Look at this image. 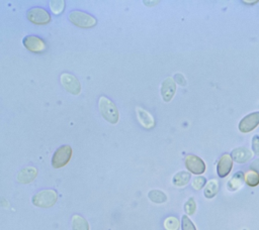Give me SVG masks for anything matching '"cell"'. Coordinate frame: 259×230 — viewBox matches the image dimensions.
<instances>
[{
  "instance_id": "1",
  "label": "cell",
  "mask_w": 259,
  "mask_h": 230,
  "mask_svg": "<svg viewBox=\"0 0 259 230\" xmlns=\"http://www.w3.org/2000/svg\"><path fill=\"white\" fill-rule=\"evenodd\" d=\"M98 106H99L101 115L107 122L111 124H115L118 122V118H119L118 110L115 104L111 100H109L104 96H101L98 100Z\"/></svg>"
},
{
  "instance_id": "2",
  "label": "cell",
  "mask_w": 259,
  "mask_h": 230,
  "mask_svg": "<svg viewBox=\"0 0 259 230\" xmlns=\"http://www.w3.org/2000/svg\"><path fill=\"white\" fill-rule=\"evenodd\" d=\"M58 199V194L55 190H42L33 195L31 202L34 206L39 208L53 207Z\"/></svg>"
},
{
  "instance_id": "3",
  "label": "cell",
  "mask_w": 259,
  "mask_h": 230,
  "mask_svg": "<svg viewBox=\"0 0 259 230\" xmlns=\"http://www.w3.org/2000/svg\"><path fill=\"white\" fill-rule=\"evenodd\" d=\"M69 17V20L75 24L76 26L78 27H81V28H91L93 26L96 25V19L88 14V13H85L83 11H80V10H73L69 13L68 15Z\"/></svg>"
},
{
  "instance_id": "4",
  "label": "cell",
  "mask_w": 259,
  "mask_h": 230,
  "mask_svg": "<svg viewBox=\"0 0 259 230\" xmlns=\"http://www.w3.org/2000/svg\"><path fill=\"white\" fill-rule=\"evenodd\" d=\"M72 148L70 145L60 146L53 154L52 165L55 168H61L65 166L71 159Z\"/></svg>"
},
{
  "instance_id": "5",
  "label": "cell",
  "mask_w": 259,
  "mask_h": 230,
  "mask_svg": "<svg viewBox=\"0 0 259 230\" xmlns=\"http://www.w3.org/2000/svg\"><path fill=\"white\" fill-rule=\"evenodd\" d=\"M27 19L36 25H45L51 21L50 13L40 7H33L29 9L26 13Z\"/></svg>"
},
{
  "instance_id": "6",
  "label": "cell",
  "mask_w": 259,
  "mask_h": 230,
  "mask_svg": "<svg viewBox=\"0 0 259 230\" xmlns=\"http://www.w3.org/2000/svg\"><path fill=\"white\" fill-rule=\"evenodd\" d=\"M61 83L63 85V87L65 88L66 91H68L69 93L73 94V95H78L81 92V85L80 82L78 81V79L68 73H64L61 75L60 77Z\"/></svg>"
},
{
  "instance_id": "7",
  "label": "cell",
  "mask_w": 259,
  "mask_h": 230,
  "mask_svg": "<svg viewBox=\"0 0 259 230\" xmlns=\"http://www.w3.org/2000/svg\"><path fill=\"white\" fill-rule=\"evenodd\" d=\"M185 166L190 172L194 175H201L205 170L204 161L194 154H187L185 156Z\"/></svg>"
},
{
  "instance_id": "8",
  "label": "cell",
  "mask_w": 259,
  "mask_h": 230,
  "mask_svg": "<svg viewBox=\"0 0 259 230\" xmlns=\"http://www.w3.org/2000/svg\"><path fill=\"white\" fill-rule=\"evenodd\" d=\"M22 43L26 49L32 52H44L47 48L45 41L35 35H26L23 38Z\"/></svg>"
},
{
  "instance_id": "9",
  "label": "cell",
  "mask_w": 259,
  "mask_h": 230,
  "mask_svg": "<svg viewBox=\"0 0 259 230\" xmlns=\"http://www.w3.org/2000/svg\"><path fill=\"white\" fill-rule=\"evenodd\" d=\"M259 125V111L248 114L239 123V130L243 133H248Z\"/></svg>"
},
{
  "instance_id": "10",
  "label": "cell",
  "mask_w": 259,
  "mask_h": 230,
  "mask_svg": "<svg viewBox=\"0 0 259 230\" xmlns=\"http://www.w3.org/2000/svg\"><path fill=\"white\" fill-rule=\"evenodd\" d=\"M233 167V158L230 154L225 153L223 154L219 161H218V165H217V172L219 175V177L221 178H225L227 177L231 169Z\"/></svg>"
},
{
  "instance_id": "11",
  "label": "cell",
  "mask_w": 259,
  "mask_h": 230,
  "mask_svg": "<svg viewBox=\"0 0 259 230\" xmlns=\"http://www.w3.org/2000/svg\"><path fill=\"white\" fill-rule=\"evenodd\" d=\"M175 92H176V84L174 79L166 78L161 86V95L163 100L165 102L171 101Z\"/></svg>"
},
{
  "instance_id": "12",
  "label": "cell",
  "mask_w": 259,
  "mask_h": 230,
  "mask_svg": "<svg viewBox=\"0 0 259 230\" xmlns=\"http://www.w3.org/2000/svg\"><path fill=\"white\" fill-rule=\"evenodd\" d=\"M232 158L238 163H245L253 157V152L247 147H238L232 151Z\"/></svg>"
},
{
  "instance_id": "13",
  "label": "cell",
  "mask_w": 259,
  "mask_h": 230,
  "mask_svg": "<svg viewBox=\"0 0 259 230\" xmlns=\"http://www.w3.org/2000/svg\"><path fill=\"white\" fill-rule=\"evenodd\" d=\"M37 176V169L33 166H27L22 168L17 175V181L21 184L31 183Z\"/></svg>"
},
{
  "instance_id": "14",
  "label": "cell",
  "mask_w": 259,
  "mask_h": 230,
  "mask_svg": "<svg viewBox=\"0 0 259 230\" xmlns=\"http://www.w3.org/2000/svg\"><path fill=\"white\" fill-rule=\"evenodd\" d=\"M137 111V116H138V119L140 121V123L147 129H151L155 126V120L153 118V116L147 112L146 110L140 108V107H137L136 109Z\"/></svg>"
},
{
  "instance_id": "15",
  "label": "cell",
  "mask_w": 259,
  "mask_h": 230,
  "mask_svg": "<svg viewBox=\"0 0 259 230\" xmlns=\"http://www.w3.org/2000/svg\"><path fill=\"white\" fill-rule=\"evenodd\" d=\"M72 230H89V224L84 217L75 214L72 217Z\"/></svg>"
},
{
  "instance_id": "16",
  "label": "cell",
  "mask_w": 259,
  "mask_h": 230,
  "mask_svg": "<svg viewBox=\"0 0 259 230\" xmlns=\"http://www.w3.org/2000/svg\"><path fill=\"white\" fill-rule=\"evenodd\" d=\"M219 183L215 179H212L210 180L209 182H207V184L205 185V188H204V196L207 198V199H210V198H213L218 192H219Z\"/></svg>"
},
{
  "instance_id": "17",
  "label": "cell",
  "mask_w": 259,
  "mask_h": 230,
  "mask_svg": "<svg viewBox=\"0 0 259 230\" xmlns=\"http://www.w3.org/2000/svg\"><path fill=\"white\" fill-rule=\"evenodd\" d=\"M190 181V174L187 171H179L173 177V184L176 187H184Z\"/></svg>"
},
{
  "instance_id": "18",
  "label": "cell",
  "mask_w": 259,
  "mask_h": 230,
  "mask_svg": "<svg viewBox=\"0 0 259 230\" xmlns=\"http://www.w3.org/2000/svg\"><path fill=\"white\" fill-rule=\"evenodd\" d=\"M148 197L152 202L157 203V204H162L167 201V196L165 195L164 192H162L160 190H151L148 193Z\"/></svg>"
},
{
  "instance_id": "19",
  "label": "cell",
  "mask_w": 259,
  "mask_h": 230,
  "mask_svg": "<svg viewBox=\"0 0 259 230\" xmlns=\"http://www.w3.org/2000/svg\"><path fill=\"white\" fill-rule=\"evenodd\" d=\"M243 180H244V175L242 172H237L230 181L228 184L229 190L230 191H236L239 188H241L242 184H243Z\"/></svg>"
},
{
  "instance_id": "20",
  "label": "cell",
  "mask_w": 259,
  "mask_h": 230,
  "mask_svg": "<svg viewBox=\"0 0 259 230\" xmlns=\"http://www.w3.org/2000/svg\"><path fill=\"white\" fill-rule=\"evenodd\" d=\"M244 181L250 187H256L259 185V174L254 170H248L244 174Z\"/></svg>"
},
{
  "instance_id": "21",
  "label": "cell",
  "mask_w": 259,
  "mask_h": 230,
  "mask_svg": "<svg viewBox=\"0 0 259 230\" xmlns=\"http://www.w3.org/2000/svg\"><path fill=\"white\" fill-rule=\"evenodd\" d=\"M50 8L54 14H60L65 8V1L63 0H53L50 1Z\"/></svg>"
},
{
  "instance_id": "22",
  "label": "cell",
  "mask_w": 259,
  "mask_h": 230,
  "mask_svg": "<svg viewBox=\"0 0 259 230\" xmlns=\"http://www.w3.org/2000/svg\"><path fill=\"white\" fill-rule=\"evenodd\" d=\"M179 226H180L179 220L175 217H168L164 221V227L166 228V230H178Z\"/></svg>"
},
{
  "instance_id": "23",
  "label": "cell",
  "mask_w": 259,
  "mask_h": 230,
  "mask_svg": "<svg viewBox=\"0 0 259 230\" xmlns=\"http://www.w3.org/2000/svg\"><path fill=\"white\" fill-rule=\"evenodd\" d=\"M196 210V204L193 198H189L184 205V211L187 215H193Z\"/></svg>"
},
{
  "instance_id": "24",
  "label": "cell",
  "mask_w": 259,
  "mask_h": 230,
  "mask_svg": "<svg viewBox=\"0 0 259 230\" xmlns=\"http://www.w3.org/2000/svg\"><path fill=\"white\" fill-rule=\"evenodd\" d=\"M181 228H182V230H196L194 224L192 223V221L186 215L182 216Z\"/></svg>"
},
{
  "instance_id": "25",
  "label": "cell",
  "mask_w": 259,
  "mask_h": 230,
  "mask_svg": "<svg viewBox=\"0 0 259 230\" xmlns=\"http://www.w3.org/2000/svg\"><path fill=\"white\" fill-rule=\"evenodd\" d=\"M206 185V180L204 177H196L192 181V187L195 190H201Z\"/></svg>"
},
{
  "instance_id": "26",
  "label": "cell",
  "mask_w": 259,
  "mask_h": 230,
  "mask_svg": "<svg viewBox=\"0 0 259 230\" xmlns=\"http://www.w3.org/2000/svg\"><path fill=\"white\" fill-rule=\"evenodd\" d=\"M252 149L256 155H259V135L256 134L252 138Z\"/></svg>"
},
{
  "instance_id": "27",
  "label": "cell",
  "mask_w": 259,
  "mask_h": 230,
  "mask_svg": "<svg viewBox=\"0 0 259 230\" xmlns=\"http://www.w3.org/2000/svg\"><path fill=\"white\" fill-rule=\"evenodd\" d=\"M175 81L179 84V85H182V86H185L186 85V80L184 79V77L181 75V74H176L175 77H174Z\"/></svg>"
},
{
  "instance_id": "28",
  "label": "cell",
  "mask_w": 259,
  "mask_h": 230,
  "mask_svg": "<svg viewBox=\"0 0 259 230\" xmlns=\"http://www.w3.org/2000/svg\"><path fill=\"white\" fill-rule=\"evenodd\" d=\"M250 168H251L252 170H254V171H256V172L259 174V158H258V159H255V160L251 163Z\"/></svg>"
},
{
  "instance_id": "29",
  "label": "cell",
  "mask_w": 259,
  "mask_h": 230,
  "mask_svg": "<svg viewBox=\"0 0 259 230\" xmlns=\"http://www.w3.org/2000/svg\"><path fill=\"white\" fill-rule=\"evenodd\" d=\"M257 1H244V3H248V4H253V3H256Z\"/></svg>"
}]
</instances>
